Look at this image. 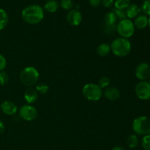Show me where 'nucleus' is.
<instances>
[{
    "instance_id": "obj_36",
    "label": "nucleus",
    "mask_w": 150,
    "mask_h": 150,
    "mask_svg": "<svg viewBox=\"0 0 150 150\" xmlns=\"http://www.w3.org/2000/svg\"><path fill=\"white\" fill-rule=\"evenodd\" d=\"M149 82L150 83V75H149Z\"/></svg>"
},
{
    "instance_id": "obj_31",
    "label": "nucleus",
    "mask_w": 150,
    "mask_h": 150,
    "mask_svg": "<svg viewBox=\"0 0 150 150\" xmlns=\"http://www.w3.org/2000/svg\"><path fill=\"white\" fill-rule=\"evenodd\" d=\"M101 2H102L103 5L104 7H106V8H109V7H112V5L114 3V0H101Z\"/></svg>"
},
{
    "instance_id": "obj_5",
    "label": "nucleus",
    "mask_w": 150,
    "mask_h": 150,
    "mask_svg": "<svg viewBox=\"0 0 150 150\" xmlns=\"http://www.w3.org/2000/svg\"><path fill=\"white\" fill-rule=\"evenodd\" d=\"M83 95L88 100L98 101L103 96V90L98 84L87 83L82 89Z\"/></svg>"
},
{
    "instance_id": "obj_14",
    "label": "nucleus",
    "mask_w": 150,
    "mask_h": 150,
    "mask_svg": "<svg viewBox=\"0 0 150 150\" xmlns=\"http://www.w3.org/2000/svg\"><path fill=\"white\" fill-rule=\"evenodd\" d=\"M135 28L138 29H144L148 26V18L145 15H139L135 18L134 23Z\"/></svg>"
},
{
    "instance_id": "obj_23",
    "label": "nucleus",
    "mask_w": 150,
    "mask_h": 150,
    "mask_svg": "<svg viewBox=\"0 0 150 150\" xmlns=\"http://www.w3.org/2000/svg\"><path fill=\"white\" fill-rule=\"evenodd\" d=\"M110 83H111V80H110L109 78L106 77V76H104V77H102L100 79L98 85H99L100 87L103 89H105V88H107L108 86H109Z\"/></svg>"
},
{
    "instance_id": "obj_34",
    "label": "nucleus",
    "mask_w": 150,
    "mask_h": 150,
    "mask_svg": "<svg viewBox=\"0 0 150 150\" xmlns=\"http://www.w3.org/2000/svg\"><path fill=\"white\" fill-rule=\"evenodd\" d=\"M111 150H125L123 148L120 147V146H114V147L112 148Z\"/></svg>"
},
{
    "instance_id": "obj_30",
    "label": "nucleus",
    "mask_w": 150,
    "mask_h": 150,
    "mask_svg": "<svg viewBox=\"0 0 150 150\" xmlns=\"http://www.w3.org/2000/svg\"><path fill=\"white\" fill-rule=\"evenodd\" d=\"M6 66H7V61H6V59L4 58V56L0 54V72H1L3 70H4Z\"/></svg>"
},
{
    "instance_id": "obj_6",
    "label": "nucleus",
    "mask_w": 150,
    "mask_h": 150,
    "mask_svg": "<svg viewBox=\"0 0 150 150\" xmlns=\"http://www.w3.org/2000/svg\"><path fill=\"white\" fill-rule=\"evenodd\" d=\"M116 29L121 38L126 39L133 36L135 32V26L131 20L127 18L120 21V23L117 24Z\"/></svg>"
},
{
    "instance_id": "obj_3",
    "label": "nucleus",
    "mask_w": 150,
    "mask_h": 150,
    "mask_svg": "<svg viewBox=\"0 0 150 150\" xmlns=\"http://www.w3.org/2000/svg\"><path fill=\"white\" fill-rule=\"evenodd\" d=\"M39 73L33 67H27L20 73V81L22 84L27 87L34 86L39 79Z\"/></svg>"
},
{
    "instance_id": "obj_27",
    "label": "nucleus",
    "mask_w": 150,
    "mask_h": 150,
    "mask_svg": "<svg viewBox=\"0 0 150 150\" xmlns=\"http://www.w3.org/2000/svg\"><path fill=\"white\" fill-rule=\"evenodd\" d=\"M142 10L145 16H150V0H146L144 1L142 6Z\"/></svg>"
},
{
    "instance_id": "obj_24",
    "label": "nucleus",
    "mask_w": 150,
    "mask_h": 150,
    "mask_svg": "<svg viewBox=\"0 0 150 150\" xmlns=\"http://www.w3.org/2000/svg\"><path fill=\"white\" fill-rule=\"evenodd\" d=\"M60 6L64 10H71L73 7V2L72 0H61V1H60Z\"/></svg>"
},
{
    "instance_id": "obj_28",
    "label": "nucleus",
    "mask_w": 150,
    "mask_h": 150,
    "mask_svg": "<svg viewBox=\"0 0 150 150\" xmlns=\"http://www.w3.org/2000/svg\"><path fill=\"white\" fill-rule=\"evenodd\" d=\"M9 81V76L5 72H0V85L4 86Z\"/></svg>"
},
{
    "instance_id": "obj_15",
    "label": "nucleus",
    "mask_w": 150,
    "mask_h": 150,
    "mask_svg": "<svg viewBox=\"0 0 150 150\" xmlns=\"http://www.w3.org/2000/svg\"><path fill=\"white\" fill-rule=\"evenodd\" d=\"M141 12V8L136 4H132L129 5L126 10V16L130 19L135 18L139 15Z\"/></svg>"
},
{
    "instance_id": "obj_33",
    "label": "nucleus",
    "mask_w": 150,
    "mask_h": 150,
    "mask_svg": "<svg viewBox=\"0 0 150 150\" xmlns=\"http://www.w3.org/2000/svg\"><path fill=\"white\" fill-rule=\"evenodd\" d=\"M4 130H5V127H4V124L3 123L2 121L0 120V135L2 134L4 132Z\"/></svg>"
},
{
    "instance_id": "obj_29",
    "label": "nucleus",
    "mask_w": 150,
    "mask_h": 150,
    "mask_svg": "<svg viewBox=\"0 0 150 150\" xmlns=\"http://www.w3.org/2000/svg\"><path fill=\"white\" fill-rule=\"evenodd\" d=\"M116 25H113V26H108V25H105L104 27V32L107 34V35H111L112 34L114 31L116 30Z\"/></svg>"
},
{
    "instance_id": "obj_11",
    "label": "nucleus",
    "mask_w": 150,
    "mask_h": 150,
    "mask_svg": "<svg viewBox=\"0 0 150 150\" xmlns=\"http://www.w3.org/2000/svg\"><path fill=\"white\" fill-rule=\"evenodd\" d=\"M1 109L4 114L6 115L13 116L16 114L18 111V108L16 104L11 101L6 100L1 103Z\"/></svg>"
},
{
    "instance_id": "obj_7",
    "label": "nucleus",
    "mask_w": 150,
    "mask_h": 150,
    "mask_svg": "<svg viewBox=\"0 0 150 150\" xmlns=\"http://www.w3.org/2000/svg\"><path fill=\"white\" fill-rule=\"evenodd\" d=\"M135 92L138 98L142 100L150 99V83L146 81H142L136 84Z\"/></svg>"
},
{
    "instance_id": "obj_19",
    "label": "nucleus",
    "mask_w": 150,
    "mask_h": 150,
    "mask_svg": "<svg viewBox=\"0 0 150 150\" xmlns=\"http://www.w3.org/2000/svg\"><path fill=\"white\" fill-rule=\"evenodd\" d=\"M117 20V17H116V16L112 11L109 12V13H107L105 14V17H104V23H105V25H108V26L115 25Z\"/></svg>"
},
{
    "instance_id": "obj_25",
    "label": "nucleus",
    "mask_w": 150,
    "mask_h": 150,
    "mask_svg": "<svg viewBox=\"0 0 150 150\" xmlns=\"http://www.w3.org/2000/svg\"><path fill=\"white\" fill-rule=\"evenodd\" d=\"M36 89L38 93L41 94V95H45V94H46L48 92V86L47 84H45V83H40L37 85L36 89Z\"/></svg>"
},
{
    "instance_id": "obj_21",
    "label": "nucleus",
    "mask_w": 150,
    "mask_h": 150,
    "mask_svg": "<svg viewBox=\"0 0 150 150\" xmlns=\"http://www.w3.org/2000/svg\"><path fill=\"white\" fill-rule=\"evenodd\" d=\"M114 4L115 8L125 10V9H127L130 4V0H115Z\"/></svg>"
},
{
    "instance_id": "obj_2",
    "label": "nucleus",
    "mask_w": 150,
    "mask_h": 150,
    "mask_svg": "<svg viewBox=\"0 0 150 150\" xmlns=\"http://www.w3.org/2000/svg\"><path fill=\"white\" fill-rule=\"evenodd\" d=\"M111 51L115 56L119 57H125L130 54L131 51V43L126 38H118L112 41Z\"/></svg>"
},
{
    "instance_id": "obj_9",
    "label": "nucleus",
    "mask_w": 150,
    "mask_h": 150,
    "mask_svg": "<svg viewBox=\"0 0 150 150\" xmlns=\"http://www.w3.org/2000/svg\"><path fill=\"white\" fill-rule=\"evenodd\" d=\"M135 74L139 80L145 81L150 75V66L146 62L141 63L136 67Z\"/></svg>"
},
{
    "instance_id": "obj_17",
    "label": "nucleus",
    "mask_w": 150,
    "mask_h": 150,
    "mask_svg": "<svg viewBox=\"0 0 150 150\" xmlns=\"http://www.w3.org/2000/svg\"><path fill=\"white\" fill-rule=\"evenodd\" d=\"M111 51V47L108 43H102L97 48V53L100 57H105L109 54Z\"/></svg>"
},
{
    "instance_id": "obj_16",
    "label": "nucleus",
    "mask_w": 150,
    "mask_h": 150,
    "mask_svg": "<svg viewBox=\"0 0 150 150\" xmlns=\"http://www.w3.org/2000/svg\"><path fill=\"white\" fill-rule=\"evenodd\" d=\"M59 8V4L56 0H48L44 5V9L48 13H55Z\"/></svg>"
},
{
    "instance_id": "obj_13",
    "label": "nucleus",
    "mask_w": 150,
    "mask_h": 150,
    "mask_svg": "<svg viewBox=\"0 0 150 150\" xmlns=\"http://www.w3.org/2000/svg\"><path fill=\"white\" fill-rule=\"evenodd\" d=\"M38 98V92L35 89L29 87L24 92V99L29 104L35 103Z\"/></svg>"
},
{
    "instance_id": "obj_4",
    "label": "nucleus",
    "mask_w": 150,
    "mask_h": 150,
    "mask_svg": "<svg viewBox=\"0 0 150 150\" xmlns=\"http://www.w3.org/2000/svg\"><path fill=\"white\" fill-rule=\"evenodd\" d=\"M133 130L139 136L150 134V119L144 116L135 119L133 122Z\"/></svg>"
},
{
    "instance_id": "obj_22",
    "label": "nucleus",
    "mask_w": 150,
    "mask_h": 150,
    "mask_svg": "<svg viewBox=\"0 0 150 150\" xmlns=\"http://www.w3.org/2000/svg\"><path fill=\"white\" fill-rule=\"evenodd\" d=\"M112 12L114 13L117 18L120 19V20H124L126 18L127 16H126V13L124 10H120V9L114 8L112 10Z\"/></svg>"
},
{
    "instance_id": "obj_20",
    "label": "nucleus",
    "mask_w": 150,
    "mask_h": 150,
    "mask_svg": "<svg viewBox=\"0 0 150 150\" xmlns=\"http://www.w3.org/2000/svg\"><path fill=\"white\" fill-rule=\"evenodd\" d=\"M139 138L135 134H131L127 137V146H129L131 149H133V148H136V146L139 145Z\"/></svg>"
},
{
    "instance_id": "obj_35",
    "label": "nucleus",
    "mask_w": 150,
    "mask_h": 150,
    "mask_svg": "<svg viewBox=\"0 0 150 150\" xmlns=\"http://www.w3.org/2000/svg\"><path fill=\"white\" fill-rule=\"evenodd\" d=\"M148 26H149L150 28V18H148Z\"/></svg>"
},
{
    "instance_id": "obj_26",
    "label": "nucleus",
    "mask_w": 150,
    "mask_h": 150,
    "mask_svg": "<svg viewBox=\"0 0 150 150\" xmlns=\"http://www.w3.org/2000/svg\"><path fill=\"white\" fill-rule=\"evenodd\" d=\"M142 145L144 150H150V134L144 136L142 141Z\"/></svg>"
},
{
    "instance_id": "obj_12",
    "label": "nucleus",
    "mask_w": 150,
    "mask_h": 150,
    "mask_svg": "<svg viewBox=\"0 0 150 150\" xmlns=\"http://www.w3.org/2000/svg\"><path fill=\"white\" fill-rule=\"evenodd\" d=\"M103 94H104V96L107 99L111 101L117 100L120 97V90L114 86H108L107 88H105Z\"/></svg>"
},
{
    "instance_id": "obj_18",
    "label": "nucleus",
    "mask_w": 150,
    "mask_h": 150,
    "mask_svg": "<svg viewBox=\"0 0 150 150\" xmlns=\"http://www.w3.org/2000/svg\"><path fill=\"white\" fill-rule=\"evenodd\" d=\"M8 15L7 12L0 8V31L4 29L8 23Z\"/></svg>"
},
{
    "instance_id": "obj_10",
    "label": "nucleus",
    "mask_w": 150,
    "mask_h": 150,
    "mask_svg": "<svg viewBox=\"0 0 150 150\" xmlns=\"http://www.w3.org/2000/svg\"><path fill=\"white\" fill-rule=\"evenodd\" d=\"M67 21L69 24L73 26H77L81 23L82 15L78 10H71L67 16Z\"/></svg>"
},
{
    "instance_id": "obj_32",
    "label": "nucleus",
    "mask_w": 150,
    "mask_h": 150,
    "mask_svg": "<svg viewBox=\"0 0 150 150\" xmlns=\"http://www.w3.org/2000/svg\"><path fill=\"white\" fill-rule=\"evenodd\" d=\"M101 0H89V4L92 7H98L100 4Z\"/></svg>"
},
{
    "instance_id": "obj_1",
    "label": "nucleus",
    "mask_w": 150,
    "mask_h": 150,
    "mask_svg": "<svg viewBox=\"0 0 150 150\" xmlns=\"http://www.w3.org/2000/svg\"><path fill=\"white\" fill-rule=\"evenodd\" d=\"M21 18L29 24H38L44 18L43 9L38 4L29 5L22 10Z\"/></svg>"
},
{
    "instance_id": "obj_37",
    "label": "nucleus",
    "mask_w": 150,
    "mask_h": 150,
    "mask_svg": "<svg viewBox=\"0 0 150 150\" xmlns=\"http://www.w3.org/2000/svg\"><path fill=\"white\" fill-rule=\"evenodd\" d=\"M144 1H146V0H144Z\"/></svg>"
},
{
    "instance_id": "obj_8",
    "label": "nucleus",
    "mask_w": 150,
    "mask_h": 150,
    "mask_svg": "<svg viewBox=\"0 0 150 150\" xmlns=\"http://www.w3.org/2000/svg\"><path fill=\"white\" fill-rule=\"evenodd\" d=\"M19 117L26 121H33L38 117V111L34 106L24 105L19 109Z\"/></svg>"
},
{
    "instance_id": "obj_38",
    "label": "nucleus",
    "mask_w": 150,
    "mask_h": 150,
    "mask_svg": "<svg viewBox=\"0 0 150 150\" xmlns=\"http://www.w3.org/2000/svg\"><path fill=\"white\" fill-rule=\"evenodd\" d=\"M47 1H48V0H47Z\"/></svg>"
}]
</instances>
